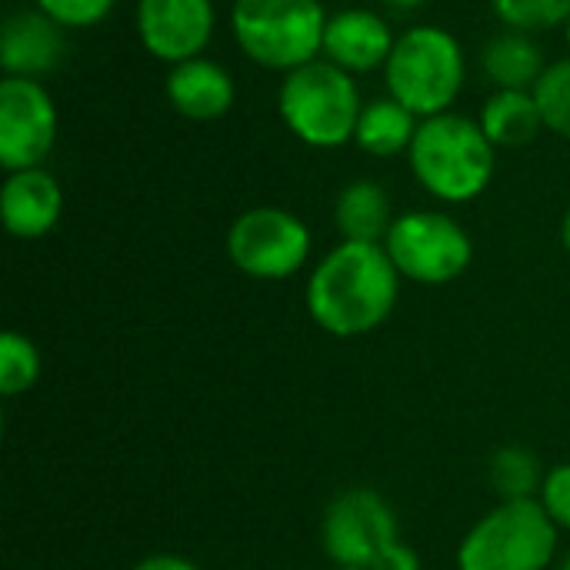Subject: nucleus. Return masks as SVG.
<instances>
[{"mask_svg": "<svg viewBox=\"0 0 570 570\" xmlns=\"http://www.w3.org/2000/svg\"><path fill=\"white\" fill-rule=\"evenodd\" d=\"M401 281L384 244L341 240L311 271L304 304L324 334L364 337L394 314Z\"/></svg>", "mask_w": 570, "mask_h": 570, "instance_id": "1", "label": "nucleus"}, {"mask_svg": "<svg viewBox=\"0 0 570 570\" xmlns=\"http://www.w3.org/2000/svg\"><path fill=\"white\" fill-rule=\"evenodd\" d=\"M414 180L441 204L478 200L498 170V147L481 130V120L458 110L424 117L407 150Z\"/></svg>", "mask_w": 570, "mask_h": 570, "instance_id": "2", "label": "nucleus"}, {"mask_svg": "<svg viewBox=\"0 0 570 570\" xmlns=\"http://www.w3.org/2000/svg\"><path fill=\"white\" fill-rule=\"evenodd\" d=\"M361 110L364 97L357 77L324 57L281 77L277 114L291 137H297L304 147L337 150L354 144Z\"/></svg>", "mask_w": 570, "mask_h": 570, "instance_id": "3", "label": "nucleus"}, {"mask_svg": "<svg viewBox=\"0 0 570 570\" xmlns=\"http://www.w3.org/2000/svg\"><path fill=\"white\" fill-rule=\"evenodd\" d=\"M384 83L387 94L421 120L448 114L468 83V53L448 27L414 23L397 33L384 63Z\"/></svg>", "mask_w": 570, "mask_h": 570, "instance_id": "4", "label": "nucleus"}, {"mask_svg": "<svg viewBox=\"0 0 570 570\" xmlns=\"http://www.w3.org/2000/svg\"><path fill=\"white\" fill-rule=\"evenodd\" d=\"M327 17L321 0H230L227 23L250 63L284 77L321 57Z\"/></svg>", "mask_w": 570, "mask_h": 570, "instance_id": "5", "label": "nucleus"}, {"mask_svg": "<svg viewBox=\"0 0 570 570\" xmlns=\"http://www.w3.org/2000/svg\"><path fill=\"white\" fill-rule=\"evenodd\" d=\"M558 531L538 498L501 501L464 534L458 570H548L558 554Z\"/></svg>", "mask_w": 570, "mask_h": 570, "instance_id": "6", "label": "nucleus"}, {"mask_svg": "<svg viewBox=\"0 0 570 570\" xmlns=\"http://www.w3.org/2000/svg\"><path fill=\"white\" fill-rule=\"evenodd\" d=\"M384 250L404 281L424 287H444L458 281L474 261L471 234L444 210H404L397 214Z\"/></svg>", "mask_w": 570, "mask_h": 570, "instance_id": "7", "label": "nucleus"}, {"mask_svg": "<svg viewBox=\"0 0 570 570\" xmlns=\"http://www.w3.org/2000/svg\"><path fill=\"white\" fill-rule=\"evenodd\" d=\"M307 224L284 207H250L227 230L230 264L254 281H287L311 257Z\"/></svg>", "mask_w": 570, "mask_h": 570, "instance_id": "8", "label": "nucleus"}, {"mask_svg": "<svg viewBox=\"0 0 570 570\" xmlns=\"http://www.w3.org/2000/svg\"><path fill=\"white\" fill-rule=\"evenodd\" d=\"M321 544L337 568L374 570L394 544H401L397 514L377 491L351 488L327 504Z\"/></svg>", "mask_w": 570, "mask_h": 570, "instance_id": "9", "label": "nucleus"}, {"mask_svg": "<svg viewBox=\"0 0 570 570\" xmlns=\"http://www.w3.org/2000/svg\"><path fill=\"white\" fill-rule=\"evenodd\" d=\"M57 104L43 80H0V167L7 174L43 167L57 144Z\"/></svg>", "mask_w": 570, "mask_h": 570, "instance_id": "10", "label": "nucleus"}, {"mask_svg": "<svg viewBox=\"0 0 570 570\" xmlns=\"http://www.w3.org/2000/svg\"><path fill=\"white\" fill-rule=\"evenodd\" d=\"M134 30H137L140 47L154 60L174 67V63L204 57L217 30V3L214 0H137Z\"/></svg>", "mask_w": 570, "mask_h": 570, "instance_id": "11", "label": "nucleus"}, {"mask_svg": "<svg viewBox=\"0 0 570 570\" xmlns=\"http://www.w3.org/2000/svg\"><path fill=\"white\" fill-rule=\"evenodd\" d=\"M394 43H397V33L391 30V23L381 13H374L367 7H347V10H337L327 17L321 57L354 77H361V73L384 70Z\"/></svg>", "mask_w": 570, "mask_h": 570, "instance_id": "12", "label": "nucleus"}, {"mask_svg": "<svg viewBox=\"0 0 570 570\" xmlns=\"http://www.w3.org/2000/svg\"><path fill=\"white\" fill-rule=\"evenodd\" d=\"M67 53V30L43 10H13L0 27V67L7 77L43 80Z\"/></svg>", "mask_w": 570, "mask_h": 570, "instance_id": "13", "label": "nucleus"}, {"mask_svg": "<svg viewBox=\"0 0 570 570\" xmlns=\"http://www.w3.org/2000/svg\"><path fill=\"white\" fill-rule=\"evenodd\" d=\"M63 214V190L47 167L13 170L0 187V220L17 240L47 237Z\"/></svg>", "mask_w": 570, "mask_h": 570, "instance_id": "14", "label": "nucleus"}, {"mask_svg": "<svg viewBox=\"0 0 570 570\" xmlns=\"http://www.w3.org/2000/svg\"><path fill=\"white\" fill-rule=\"evenodd\" d=\"M164 97L180 117L197 120V124H210V120H220L234 110L237 80L224 63H217L210 57H194V60L167 67Z\"/></svg>", "mask_w": 570, "mask_h": 570, "instance_id": "15", "label": "nucleus"}, {"mask_svg": "<svg viewBox=\"0 0 570 570\" xmlns=\"http://www.w3.org/2000/svg\"><path fill=\"white\" fill-rule=\"evenodd\" d=\"M397 214L391 204V194L377 180H351L341 187L334 200V224L341 240H357V244H384L391 234Z\"/></svg>", "mask_w": 570, "mask_h": 570, "instance_id": "16", "label": "nucleus"}, {"mask_svg": "<svg viewBox=\"0 0 570 570\" xmlns=\"http://www.w3.org/2000/svg\"><path fill=\"white\" fill-rule=\"evenodd\" d=\"M481 67L494 90H534V83L548 70V60L534 33L504 27L484 43Z\"/></svg>", "mask_w": 570, "mask_h": 570, "instance_id": "17", "label": "nucleus"}, {"mask_svg": "<svg viewBox=\"0 0 570 570\" xmlns=\"http://www.w3.org/2000/svg\"><path fill=\"white\" fill-rule=\"evenodd\" d=\"M478 120L498 150H521L548 130L534 90H494Z\"/></svg>", "mask_w": 570, "mask_h": 570, "instance_id": "18", "label": "nucleus"}, {"mask_svg": "<svg viewBox=\"0 0 570 570\" xmlns=\"http://www.w3.org/2000/svg\"><path fill=\"white\" fill-rule=\"evenodd\" d=\"M417 127H421V117L411 114L404 104H397L391 94H384V97L364 100L354 144L371 157L391 160V157H401L411 150Z\"/></svg>", "mask_w": 570, "mask_h": 570, "instance_id": "19", "label": "nucleus"}, {"mask_svg": "<svg viewBox=\"0 0 570 570\" xmlns=\"http://www.w3.org/2000/svg\"><path fill=\"white\" fill-rule=\"evenodd\" d=\"M491 484L501 494V501L541 498V488H544L541 461L524 448H501L491 458Z\"/></svg>", "mask_w": 570, "mask_h": 570, "instance_id": "20", "label": "nucleus"}, {"mask_svg": "<svg viewBox=\"0 0 570 570\" xmlns=\"http://www.w3.org/2000/svg\"><path fill=\"white\" fill-rule=\"evenodd\" d=\"M40 377V354L30 337L20 331H7L0 337V394L17 397L27 394Z\"/></svg>", "mask_w": 570, "mask_h": 570, "instance_id": "21", "label": "nucleus"}, {"mask_svg": "<svg viewBox=\"0 0 570 570\" xmlns=\"http://www.w3.org/2000/svg\"><path fill=\"white\" fill-rule=\"evenodd\" d=\"M534 100L541 107L544 127L561 140H570V53L548 63V70L534 83Z\"/></svg>", "mask_w": 570, "mask_h": 570, "instance_id": "22", "label": "nucleus"}, {"mask_svg": "<svg viewBox=\"0 0 570 570\" xmlns=\"http://www.w3.org/2000/svg\"><path fill=\"white\" fill-rule=\"evenodd\" d=\"M494 17L524 33H544L570 20V0H491Z\"/></svg>", "mask_w": 570, "mask_h": 570, "instance_id": "23", "label": "nucleus"}, {"mask_svg": "<svg viewBox=\"0 0 570 570\" xmlns=\"http://www.w3.org/2000/svg\"><path fill=\"white\" fill-rule=\"evenodd\" d=\"M117 0H33L37 10H43L53 23L63 30H90L110 17Z\"/></svg>", "mask_w": 570, "mask_h": 570, "instance_id": "24", "label": "nucleus"}, {"mask_svg": "<svg viewBox=\"0 0 570 570\" xmlns=\"http://www.w3.org/2000/svg\"><path fill=\"white\" fill-rule=\"evenodd\" d=\"M538 501L544 504V511L561 531H570V464H558L544 474V488Z\"/></svg>", "mask_w": 570, "mask_h": 570, "instance_id": "25", "label": "nucleus"}, {"mask_svg": "<svg viewBox=\"0 0 570 570\" xmlns=\"http://www.w3.org/2000/svg\"><path fill=\"white\" fill-rule=\"evenodd\" d=\"M374 570H421V558H417V551L411 548V544H394L381 561H377V568Z\"/></svg>", "mask_w": 570, "mask_h": 570, "instance_id": "26", "label": "nucleus"}, {"mask_svg": "<svg viewBox=\"0 0 570 570\" xmlns=\"http://www.w3.org/2000/svg\"><path fill=\"white\" fill-rule=\"evenodd\" d=\"M130 570H197V564H190L187 558H177V554H150Z\"/></svg>", "mask_w": 570, "mask_h": 570, "instance_id": "27", "label": "nucleus"}, {"mask_svg": "<svg viewBox=\"0 0 570 570\" xmlns=\"http://www.w3.org/2000/svg\"><path fill=\"white\" fill-rule=\"evenodd\" d=\"M381 3H387V7H394V10H417V7H424L428 0H381Z\"/></svg>", "mask_w": 570, "mask_h": 570, "instance_id": "28", "label": "nucleus"}, {"mask_svg": "<svg viewBox=\"0 0 570 570\" xmlns=\"http://www.w3.org/2000/svg\"><path fill=\"white\" fill-rule=\"evenodd\" d=\"M561 244H564V250H568L570 257V207L568 214H564V220H561Z\"/></svg>", "mask_w": 570, "mask_h": 570, "instance_id": "29", "label": "nucleus"}, {"mask_svg": "<svg viewBox=\"0 0 570 570\" xmlns=\"http://www.w3.org/2000/svg\"><path fill=\"white\" fill-rule=\"evenodd\" d=\"M558 570H570V551L564 554V558H561V568H558Z\"/></svg>", "mask_w": 570, "mask_h": 570, "instance_id": "30", "label": "nucleus"}, {"mask_svg": "<svg viewBox=\"0 0 570 570\" xmlns=\"http://www.w3.org/2000/svg\"><path fill=\"white\" fill-rule=\"evenodd\" d=\"M564 40H568V50H570V20L564 23Z\"/></svg>", "mask_w": 570, "mask_h": 570, "instance_id": "31", "label": "nucleus"}, {"mask_svg": "<svg viewBox=\"0 0 570 570\" xmlns=\"http://www.w3.org/2000/svg\"><path fill=\"white\" fill-rule=\"evenodd\" d=\"M331 570H364V568H337V564H334V568Z\"/></svg>", "mask_w": 570, "mask_h": 570, "instance_id": "32", "label": "nucleus"}]
</instances>
